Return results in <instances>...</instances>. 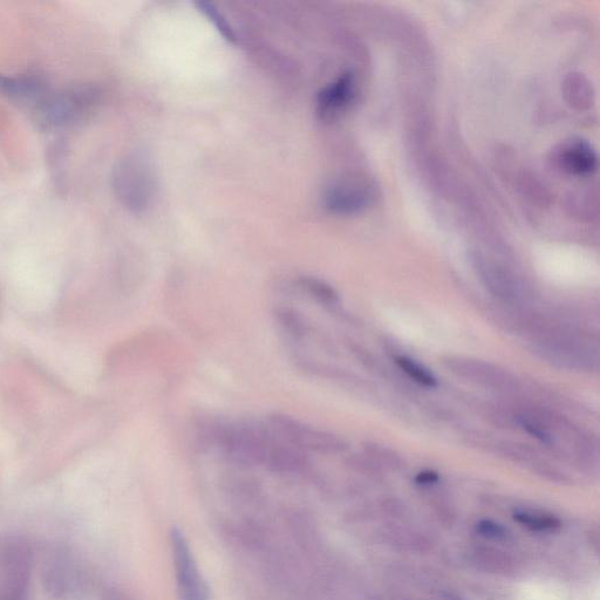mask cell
Wrapping results in <instances>:
<instances>
[{
    "label": "cell",
    "instance_id": "cell-1",
    "mask_svg": "<svg viewBox=\"0 0 600 600\" xmlns=\"http://www.w3.org/2000/svg\"><path fill=\"white\" fill-rule=\"evenodd\" d=\"M378 189L364 174H346L325 190L324 206L332 214L350 216L363 213L377 200Z\"/></svg>",
    "mask_w": 600,
    "mask_h": 600
},
{
    "label": "cell",
    "instance_id": "cell-2",
    "mask_svg": "<svg viewBox=\"0 0 600 600\" xmlns=\"http://www.w3.org/2000/svg\"><path fill=\"white\" fill-rule=\"evenodd\" d=\"M170 547L180 600H209L210 591L195 561L186 536L179 528L170 533Z\"/></svg>",
    "mask_w": 600,
    "mask_h": 600
},
{
    "label": "cell",
    "instance_id": "cell-3",
    "mask_svg": "<svg viewBox=\"0 0 600 600\" xmlns=\"http://www.w3.org/2000/svg\"><path fill=\"white\" fill-rule=\"evenodd\" d=\"M269 425L272 433L279 435V438L298 450L334 453L344 449L343 442L333 435L305 425L289 415L272 414L269 417Z\"/></svg>",
    "mask_w": 600,
    "mask_h": 600
},
{
    "label": "cell",
    "instance_id": "cell-4",
    "mask_svg": "<svg viewBox=\"0 0 600 600\" xmlns=\"http://www.w3.org/2000/svg\"><path fill=\"white\" fill-rule=\"evenodd\" d=\"M3 591L0 600L29 599L32 551L29 545L15 542L2 552Z\"/></svg>",
    "mask_w": 600,
    "mask_h": 600
},
{
    "label": "cell",
    "instance_id": "cell-5",
    "mask_svg": "<svg viewBox=\"0 0 600 600\" xmlns=\"http://www.w3.org/2000/svg\"><path fill=\"white\" fill-rule=\"evenodd\" d=\"M115 182L118 193L128 208H147L154 192V176L145 159L136 156L122 163Z\"/></svg>",
    "mask_w": 600,
    "mask_h": 600
},
{
    "label": "cell",
    "instance_id": "cell-6",
    "mask_svg": "<svg viewBox=\"0 0 600 600\" xmlns=\"http://www.w3.org/2000/svg\"><path fill=\"white\" fill-rule=\"evenodd\" d=\"M356 74L345 72L318 95L317 111L324 120H332L352 105L357 95Z\"/></svg>",
    "mask_w": 600,
    "mask_h": 600
},
{
    "label": "cell",
    "instance_id": "cell-7",
    "mask_svg": "<svg viewBox=\"0 0 600 600\" xmlns=\"http://www.w3.org/2000/svg\"><path fill=\"white\" fill-rule=\"evenodd\" d=\"M559 169L571 175H590L598 167V158L590 143L583 140H571L562 143L554 153Z\"/></svg>",
    "mask_w": 600,
    "mask_h": 600
},
{
    "label": "cell",
    "instance_id": "cell-8",
    "mask_svg": "<svg viewBox=\"0 0 600 600\" xmlns=\"http://www.w3.org/2000/svg\"><path fill=\"white\" fill-rule=\"evenodd\" d=\"M46 582L54 595L61 597L73 593L80 582L79 571L74 567L71 559L59 558L46 572Z\"/></svg>",
    "mask_w": 600,
    "mask_h": 600
},
{
    "label": "cell",
    "instance_id": "cell-9",
    "mask_svg": "<svg viewBox=\"0 0 600 600\" xmlns=\"http://www.w3.org/2000/svg\"><path fill=\"white\" fill-rule=\"evenodd\" d=\"M299 288L317 302L326 306H332L338 302V295L329 284L320 281L318 278L302 277L298 279Z\"/></svg>",
    "mask_w": 600,
    "mask_h": 600
},
{
    "label": "cell",
    "instance_id": "cell-10",
    "mask_svg": "<svg viewBox=\"0 0 600 600\" xmlns=\"http://www.w3.org/2000/svg\"><path fill=\"white\" fill-rule=\"evenodd\" d=\"M276 319L279 325L283 327L295 339H303L309 333L310 327L305 323L302 316L295 310L281 308L276 310Z\"/></svg>",
    "mask_w": 600,
    "mask_h": 600
},
{
    "label": "cell",
    "instance_id": "cell-11",
    "mask_svg": "<svg viewBox=\"0 0 600 600\" xmlns=\"http://www.w3.org/2000/svg\"><path fill=\"white\" fill-rule=\"evenodd\" d=\"M395 363H397V365L408 375L409 378L417 381L418 384L426 387L436 386V379L434 378V375L426 370L424 366L415 363L414 360L399 356L395 357Z\"/></svg>",
    "mask_w": 600,
    "mask_h": 600
},
{
    "label": "cell",
    "instance_id": "cell-12",
    "mask_svg": "<svg viewBox=\"0 0 600 600\" xmlns=\"http://www.w3.org/2000/svg\"><path fill=\"white\" fill-rule=\"evenodd\" d=\"M514 520L533 531H555L561 528V521L552 516H536L517 511L514 514Z\"/></svg>",
    "mask_w": 600,
    "mask_h": 600
},
{
    "label": "cell",
    "instance_id": "cell-13",
    "mask_svg": "<svg viewBox=\"0 0 600 600\" xmlns=\"http://www.w3.org/2000/svg\"><path fill=\"white\" fill-rule=\"evenodd\" d=\"M197 6H199V9L204 13V15H206L211 20V22L214 23V25L216 26V29L218 31H220L222 36L225 39H227L228 42H230V43L236 42V36H235L233 29H231V27L227 23V20H225L220 15V12H217V10L214 8L213 5L202 2V3H197Z\"/></svg>",
    "mask_w": 600,
    "mask_h": 600
},
{
    "label": "cell",
    "instance_id": "cell-14",
    "mask_svg": "<svg viewBox=\"0 0 600 600\" xmlns=\"http://www.w3.org/2000/svg\"><path fill=\"white\" fill-rule=\"evenodd\" d=\"M476 533L482 537L492 538V540H502L507 537V529L502 524L492 520H482L477 522L475 527Z\"/></svg>",
    "mask_w": 600,
    "mask_h": 600
},
{
    "label": "cell",
    "instance_id": "cell-15",
    "mask_svg": "<svg viewBox=\"0 0 600 600\" xmlns=\"http://www.w3.org/2000/svg\"><path fill=\"white\" fill-rule=\"evenodd\" d=\"M439 481L438 473L432 472V470H426L421 472L415 477V482L419 484H432Z\"/></svg>",
    "mask_w": 600,
    "mask_h": 600
},
{
    "label": "cell",
    "instance_id": "cell-16",
    "mask_svg": "<svg viewBox=\"0 0 600 600\" xmlns=\"http://www.w3.org/2000/svg\"><path fill=\"white\" fill-rule=\"evenodd\" d=\"M102 600H132L125 593L119 591H111Z\"/></svg>",
    "mask_w": 600,
    "mask_h": 600
}]
</instances>
